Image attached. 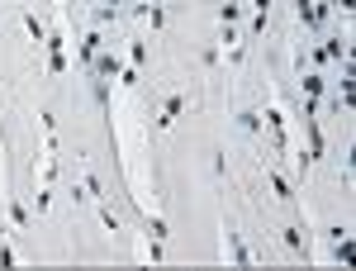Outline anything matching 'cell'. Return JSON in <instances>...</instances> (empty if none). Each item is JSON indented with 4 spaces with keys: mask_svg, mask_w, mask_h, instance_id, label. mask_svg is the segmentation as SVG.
Listing matches in <instances>:
<instances>
[{
    "mask_svg": "<svg viewBox=\"0 0 356 271\" xmlns=\"http://www.w3.org/2000/svg\"><path fill=\"white\" fill-rule=\"evenodd\" d=\"M295 15H300L304 29H318L332 15V0H295Z\"/></svg>",
    "mask_w": 356,
    "mask_h": 271,
    "instance_id": "1",
    "label": "cell"
},
{
    "mask_svg": "<svg viewBox=\"0 0 356 271\" xmlns=\"http://www.w3.org/2000/svg\"><path fill=\"white\" fill-rule=\"evenodd\" d=\"M43 43H48V72H53V77H62V72H67V38L53 29Z\"/></svg>",
    "mask_w": 356,
    "mask_h": 271,
    "instance_id": "2",
    "label": "cell"
},
{
    "mask_svg": "<svg viewBox=\"0 0 356 271\" xmlns=\"http://www.w3.org/2000/svg\"><path fill=\"white\" fill-rule=\"evenodd\" d=\"M304 134H309V157H304V162L314 167L318 157H323V134H318V114H304Z\"/></svg>",
    "mask_w": 356,
    "mask_h": 271,
    "instance_id": "3",
    "label": "cell"
},
{
    "mask_svg": "<svg viewBox=\"0 0 356 271\" xmlns=\"http://www.w3.org/2000/svg\"><path fill=\"white\" fill-rule=\"evenodd\" d=\"M266 129H271V148L285 153V114H280L275 105H266Z\"/></svg>",
    "mask_w": 356,
    "mask_h": 271,
    "instance_id": "4",
    "label": "cell"
},
{
    "mask_svg": "<svg viewBox=\"0 0 356 271\" xmlns=\"http://www.w3.org/2000/svg\"><path fill=\"white\" fill-rule=\"evenodd\" d=\"M223 243H228V257H233V262H252V252H247L243 233H238V229H233V224H228V229H223Z\"/></svg>",
    "mask_w": 356,
    "mask_h": 271,
    "instance_id": "5",
    "label": "cell"
},
{
    "mask_svg": "<svg viewBox=\"0 0 356 271\" xmlns=\"http://www.w3.org/2000/svg\"><path fill=\"white\" fill-rule=\"evenodd\" d=\"M266 181H271V190L280 195V205H295V186H290V181H285V176H280L271 162H266Z\"/></svg>",
    "mask_w": 356,
    "mask_h": 271,
    "instance_id": "6",
    "label": "cell"
},
{
    "mask_svg": "<svg viewBox=\"0 0 356 271\" xmlns=\"http://www.w3.org/2000/svg\"><path fill=\"white\" fill-rule=\"evenodd\" d=\"M332 233V262H352V233L347 229H328Z\"/></svg>",
    "mask_w": 356,
    "mask_h": 271,
    "instance_id": "7",
    "label": "cell"
},
{
    "mask_svg": "<svg viewBox=\"0 0 356 271\" xmlns=\"http://www.w3.org/2000/svg\"><path fill=\"white\" fill-rule=\"evenodd\" d=\"M181 109H186V95H171L162 105V114H157V129H171V124L181 119Z\"/></svg>",
    "mask_w": 356,
    "mask_h": 271,
    "instance_id": "8",
    "label": "cell"
},
{
    "mask_svg": "<svg viewBox=\"0 0 356 271\" xmlns=\"http://www.w3.org/2000/svg\"><path fill=\"white\" fill-rule=\"evenodd\" d=\"M280 238H285V247H290V252H309V233H304V224H290Z\"/></svg>",
    "mask_w": 356,
    "mask_h": 271,
    "instance_id": "9",
    "label": "cell"
},
{
    "mask_svg": "<svg viewBox=\"0 0 356 271\" xmlns=\"http://www.w3.org/2000/svg\"><path fill=\"white\" fill-rule=\"evenodd\" d=\"M238 124H243L247 134H257V129H261V114H257V109H243V114H238Z\"/></svg>",
    "mask_w": 356,
    "mask_h": 271,
    "instance_id": "10",
    "label": "cell"
},
{
    "mask_svg": "<svg viewBox=\"0 0 356 271\" xmlns=\"http://www.w3.org/2000/svg\"><path fill=\"white\" fill-rule=\"evenodd\" d=\"M24 24H29V33H33V38H38V43H43V38H48V29L38 24V15H29V10H24Z\"/></svg>",
    "mask_w": 356,
    "mask_h": 271,
    "instance_id": "11",
    "label": "cell"
},
{
    "mask_svg": "<svg viewBox=\"0 0 356 271\" xmlns=\"http://www.w3.org/2000/svg\"><path fill=\"white\" fill-rule=\"evenodd\" d=\"M143 224H147V233H152V243H162V238H166V224H162V219H143Z\"/></svg>",
    "mask_w": 356,
    "mask_h": 271,
    "instance_id": "12",
    "label": "cell"
},
{
    "mask_svg": "<svg viewBox=\"0 0 356 271\" xmlns=\"http://www.w3.org/2000/svg\"><path fill=\"white\" fill-rule=\"evenodd\" d=\"M143 62H147V48H143V43H134V53H129V67H138V72H143Z\"/></svg>",
    "mask_w": 356,
    "mask_h": 271,
    "instance_id": "13",
    "label": "cell"
},
{
    "mask_svg": "<svg viewBox=\"0 0 356 271\" xmlns=\"http://www.w3.org/2000/svg\"><path fill=\"white\" fill-rule=\"evenodd\" d=\"M10 215H15V224H19V229H29V210H24V205H19V200L10 205Z\"/></svg>",
    "mask_w": 356,
    "mask_h": 271,
    "instance_id": "14",
    "label": "cell"
},
{
    "mask_svg": "<svg viewBox=\"0 0 356 271\" xmlns=\"http://www.w3.org/2000/svg\"><path fill=\"white\" fill-rule=\"evenodd\" d=\"M332 10H342V20H352V10H356V0H332Z\"/></svg>",
    "mask_w": 356,
    "mask_h": 271,
    "instance_id": "15",
    "label": "cell"
},
{
    "mask_svg": "<svg viewBox=\"0 0 356 271\" xmlns=\"http://www.w3.org/2000/svg\"><path fill=\"white\" fill-rule=\"evenodd\" d=\"M100 5H110V10H124V0H100Z\"/></svg>",
    "mask_w": 356,
    "mask_h": 271,
    "instance_id": "16",
    "label": "cell"
},
{
    "mask_svg": "<svg viewBox=\"0 0 356 271\" xmlns=\"http://www.w3.org/2000/svg\"><path fill=\"white\" fill-rule=\"evenodd\" d=\"M147 5H162V0H147Z\"/></svg>",
    "mask_w": 356,
    "mask_h": 271,
    "instance_id": "17",
    "label": "cell"
},
{
    "mask_svg": "<svg viewBox=\"0 0 356 271\" xmlns=\"http://www.w3.org/2000/svg\"><path fill=\"white\" fill-rule=\"evenodd\" d=\"M19 5H24V0H19Z\"/></svg>",
    "mask_w": 356,
    "mask_h": 271,
    "instance_id": "18",
    "label": "cell"
}]
</instances>
